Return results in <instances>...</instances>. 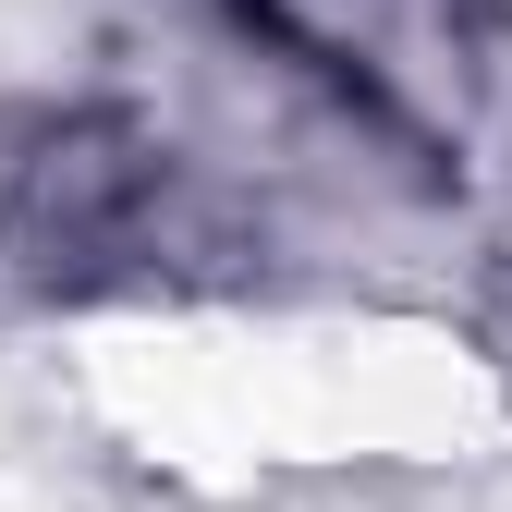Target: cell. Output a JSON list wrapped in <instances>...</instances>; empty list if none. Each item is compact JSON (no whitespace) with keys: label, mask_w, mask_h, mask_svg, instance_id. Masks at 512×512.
<instances>
[{"label":"cell","mask_w":512,"mask_h":512,"mask_svg":"<svg viewBox=\"0 0 512 512\" xmlns=\"http://www.w3.org/2000/svg\"><path fill=\"white\" fill-rule=\"evenodd\" d=\"M171 196L183 159L135 110H37L25 135H0V269L86 293L171 244Z\"/></svg>","instance_id":"obj_2"},{"label":"cell","mask_w":512,"mask_h":512,"mask_svg":"<svg viewBox=\"0 0 512 512\" xmlns=\"http://www.w3.org/2000/svg\"><path fill=\"white\" fill-rule=\"evenodd\" d=\"M232 13L293 49L378 147H403L415 171H464L488 122V25L476 0H232Z\"/></svg>","instance_id":"obj_1"}]
</instances>
